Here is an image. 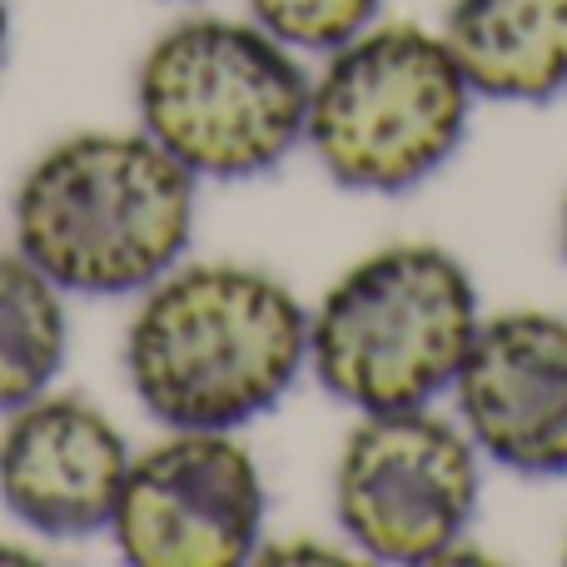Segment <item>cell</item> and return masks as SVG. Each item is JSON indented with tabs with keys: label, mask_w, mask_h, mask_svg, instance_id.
I'll list each match as a JSON object with an SVG mask.
<instances>
[{
	"label": "cell",
	"mask_w": 567,
	"mask_h": 567,
	"mask_svg": "<svg viewBox=\"0 0 567 567\" xmlns=\"http://www.w3.org/2000/svg\"><path fill=\"white\" fill-rule=\"evenodd\" d=\"M478 323L473 279L449 249L389 245L333 279L309 319V359L359 413L423 409L458 379Z\"/></svg>",
	"instance_id": "3"
},
{
	"label": "cell",
	"mask_w": 567,
	"mask_h": 567,
	"mask_svg": "<svg viewBox=\"0 0 567 567\" xmlns=\"http://www.w3.org/2000/svg\"><path fill=\"white\" fill-rule=\"evenodd\" d=\"M265 483L225 429H175L130 458L115 503V543L140 567H235L255 553Z\"/></svg>",
	"instance_id": "7"
},
{
	"label": "cell",
	"mask_w": 567,
	"mask_h": 567,
	"mask_svg": "<svg viewBox=\"0 0 567 567\" xmlns=\"http://www.w3.org/2000/svg\"><path fill=\"white\" fill-rule=\"evenodd\" d=\"M468 95L443 35L423 25L359 30L323 65L303 135L333 185L403 195L458 150Z\"/></svg>",
	"instance_id": "5"
},
{
	"label": "cell",
	"mask_w": 567,
	"mask_h": 567,
	"mask_svg": "<svg viewBox=\"0 0 567 567\" xmlns=\"http://www.w3.org/2000/svg\"><path fill=\"white\" fill-rule=\"evenodd\" d=\"M443 40L488 100L543 105L567 90V0H453Z\"/></svg>",
	"instance_id": "10"
},
{
	"label": "cell",
	"mask_w": 567,
	"mask_h": 567,
	"mask_svg": "<svg viewBox=\"0 0 567 567\" xmlns=\"http://www.w3.org/2000/svg\"><path fill=\"white\" fill-rule=\"evenodd\" d=\"M255 20L284 45L339 50L373 20L379 0H249Z\"/></svg>",
	"instance_id": "12"
},
{
	"label": "cell",
	"mask_w": 567,
	"mask_h": 567,
	"mask_svg": "<svg viewBox=\"0 0 567 567\" xmlns=\"http://www.w3.org/2000/svg\"><path fill=\"white\" fill-rule=\"evenodd\" d=\"M0 563H30L25 553H16V548H0Z\"/></svg>",
	"instance_id": "14"
},
{
	"label": "cell",
	"mask_w": 567,
	"mask_h": 567,
	"mask_svg": "<svg viewBox=\"0 0 567 567\" xmlns=\"http://www.w3.org/2000/svg\"><path fill=\"white\" fill-rule=\"evenodd\" d=\"M195 175L150 135H70L16 189V245L55 289L135 293L175 269Z\"/></svg>",
	"instance_id": "2"
},
{
	"label": "cell",
	"mask_w": 567,
	"mask_h": 567,
	"mask_svg": "<svg viewBox=\"0 0 567 567\" xmlns=\"http://www.w3.org/2000/svg\"><path fill=\"white\" fill-rule=\"evenodd\" d=\"M65 303L25 255H0V413L40 399L65 363Z\"/></svg>",
	"instance_id": "11"
},
{
	"label": "cell",
	"mask_w": 567,
	"mask_h": 567,
	"mask_svg": "<svg viewBox=\"0 0 567 567\" xmlns=\"http://www.w3.org/2000/svg\"><path fill=\"white\" fill-rule=\"evenodd\" d=\"M453 393L493 463L528 478L567 473V319L513 309L478 323Z\"/></svg>",
	"instance_id": "8"
},
{
	"label": "cell",
	"mask_w": 567,
	"mask_h": 567,
	"mask_svg": "<svg viewBox=\"0 0 567 567\" xmlns=\"http://www.w3.org/2000/svg\"><path fill=\"white\" fill-rule=\"evenodd\" d=\"M140 120L189 175L275 169L303 135L309 75L279 35L245 20H179L140 60Z\"/></svg>",
	"instance_id": "4"
},
{
	"label": "cell",
	"mask_w": 567,
	"mask_h": 567,
	"mask_svg": "<svg viewBox=\"0 0 567 567\" xmlns=\"http://www.w3.org/2000/svg\"><path fill=\"white\" fill-rule=\"evenodd\" d=\"M563 249H567V205H563Z\"/></svg>",
	"instance_id": "15"
},
{
	"label": "cell",
	"mask_w": 567,
	"mask_h": 567,
	"mask_svg": "<svg viewBox=\"0 0 567 567\" xmlns=\"http://www.w3.org/2000/svg\"><path fill=\"white\" fill-rule=\"evenodd\" d=\"M130 473L120 429L85 399H30L0 433V498L45 538H85L115 518Z\"/></svg>",
	"instance_id": "9"
},
{
	"label": "cell",
	"mask_w": 567,
	"mask_h": 567,
	"mask_svg": "<svg viewBox=\"0 0 567 567\" xmlns=\"http://www.w3.org/2000/svg\"><path fill=\"white\" fill-rule=\"evenodd\" d=\"M309 359V313L249 265H189L155 279L125 333L140 403L169 429H225L269 413Z\"/></svg>",
	"instance_id": "1"
},
{
	"label": "cell",
	"mask_w": 567,
	"mask_h": 567,
	"mask_svg": "<svg viewBox=\"0 0 567 567\" xmlns=\"http://www.w3.org/2000/svg\"><path fill=\"white\" fill-rule=\"evenodd\" d=\"M6 35H10V10H6V0H0V60H6Z\"/></svg>",
	"instance_id": "13"
},
{
	"label": "cell",
	"mask_w": 567,
	"mask_h": 567,
	"mask_svg": "<svg viewBox=\"0 0 567 567\" xmlns=\"http://www.w3.org/2000/svg\"><path fill=\"white\" fill-rule=\"evenodd\" d=\"M333 508L383 563L449 558L478 508V443L423 409L369 413L339 453Z\"/></svg>",
	"instance_id": "6"
}]
</instances>
